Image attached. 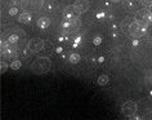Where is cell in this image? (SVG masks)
<instances>
[{"mask_svg": "<svg viewBox=\"0 0 152 120\" xmlns=\"http://www.w3.org/2000/svg\"><path fill=\"white\" fill-rule=\"evenodd\" d=\"M8 42H9L10 44H16V43L18 42V36H17V35H10V36L8 37Z\"/></svg>", "mask_w": 152, "mask_h": 120, "instance_id": "cell-15", "label": "cell"}, {"mask_svg": "<svg viewBox=\"0 0 152 120\" xmlns=\"http://www.w3.org/2000/svg\"><path fill=\"white\" fill-rule=\"evenodd\" d=\"M17 12H18L17 8H10L9 9V14H10V16H14V14H17Z\"/></svg>", "mask_w": 152, "mask_h": 120, "instance_id": "cell-18", "label": "cell"}, {"mask_svg": "<svg viewBox=\"0 0 152 120\" xmlns=\"http://www.w3.org/2000/svg\"><path fill=\"white\" fill-rule=\"evenodd\" d=\"M143 18H144V21H146L147 23H152V13L151 12H147L143 16Z\"/></svg>", "mask_w": 152, "mask_h": 120, "instance_id": "cell-13", "label": "cell"}, {"mask_svg": "<svg viewBox=\"0 0 152 120\" xmlns=\"http://www.w3.org/2000/svg\"><path fill=\"white\" fill-rule=\"evenodd\" d=\"M18 21H20L21 23H23V25H28L30 22H31V14H30L28 12L22 13L20 16V18H18Z\"/></svg>", "mask_w": 152, "mask_h": 120, "instance_id": "cell-8", "label": "cell"}, {"mask_svg": "<svg viewBox=\"0 0 152 120\" xmlns=\"http://www.w3.org/2000/svg\"><path fill=\"white\" fill-rule=\"evenodd\" d=\"M7 70H8V63H7V62H1V65H0V72L5 74Z\"/></svg>", "mask_w": 152, "mask_h": 120, "instance_id": "cell-14", "label": "cell"}, {"mask_svg": "<svg viewBox=\"0 0 152 120\" xmlns=\"http://www.w3.org/2000/svg\"><path fill=\"white\" fill-rule=\"evenodd\" d=\"M27 48L31 53H39L40 50L44 49V40L39 37H34L27 43Z\"/></svg>", "mask_w": 152, "mask_h": 120, "instance_id": "cell-4", "label": "cell"}, {"mask_svg": "<svg viewBox=\"0 0 152 120\" xmlns=\"http://www.w3.org/2000/svg\"><path fill=\"white\" fill-rule=\"evenodd\" d=\"M1 54L4 56L5 58H10V57H13V56H17L16 49H13L10 44L7 48H4V49H1Z\"/></svg>", "mask_w": 152, "mask_h": 120, "instance_id": "cell-7", "label": "cell"}, {"mask_svg": "<svg viewBox=\"0 0 152 120\" xmlns=\"http://www.w3.org/2000/svg\"><path fill=\"white\" fill-rule=\"evenodd\" d=\"M49 25H50V20H49L48 17H41V18H39V21H37V26H39L40 29H47Z\"/></svg>", "mask_w": 152, "mask_h": 120, "instance_id": "cell-9", "label": "cell"}, {"mask_svg": "<svg viewBox=\"0 0 152 120\" xmlns=\"http://www.w3.org/2000/svg\"><path fill=\"white\" fill-rule=\"evenodd\" d=\"M108 81H110V78H108L106 74L101 75V76L98 78V84H99L101 87H104V85H107V84H108Z\"/></svg>", "mask_w": 152, "mask_h": 120, "instance_id": "cell-10", "label": "cell"}, {"mask_svg": "<svg viewBox=\"0 0 152 120\" xmlns=\"http://www.w3.org/2000/svg\"><path fill=\"white\" fill-rule=\"evenodd\" d=\"M77 10H76V8L74 5H70V7H66L63 10V16L66 20H71L72 17H75V16H77Z\"/></svg>", "mask_w": 152, "mask_h": 120, "instance_id": "cell-6", "label": "cell"}, {"mask_svg": "<svg viewBox=\"0 0 152 120\" xmlns=\"http://www.w3.org/2000/svg\"><path fill=\"white\" fill-rule=\"evenodd\" d=\"M140 4L144 5V7H148V8H150V7L152 5V0H140Z\"/></svg>", "mask_w": 152, "mask_h": 120, "instance_id": "cell-16", "label": "cell"}, {"mask_svg": "<svg viewBox=\"0 0 152 120\" xmlns=\"http://www.w3.org/2000/svg\"><path fill=\"white\" fill-rule=\"evenodd\" d=\"M112 1H115V3H119V1H121V0H112Z\"/></svg>", "mask_w": 152, "mask_h": 120, "instance_id": "cell-19", "label": "cell"}, {"mask_svg": "<svg viewBox=\"0 0 152 120\" xmlns=\"http://www.w3.org/2000/svg\"><path fill=\"white\" fill-rule=\"evenodd\" d=\"M137 110H138V106H137V103L133 102V101L124 102L123 106H121V112H123L126 118H133V116L137 114Z\"/></svg>", "mask_w": 152, "mask_h": 120, "instance_id": "cell-3", "label": "cell"}, {"mask_svg": "<svg viewBox=\"0 0 152 120\" xmlns=\"http://www.w3.org/2000/svg\"><path fill=\"white\" fill-rule=\"evenodd\" d=\"M80 59H81V57H80V54H77V53H72L71 56H70V62L71 63H79L80 62Z\"/></svg>", "mask_w": 152, "mask_h": 120, "instance_id": "cell-11", "label": "cell"}, {"mask_svg": "<svg viewBox=\"0 0 152 120\" xmlns=\"http://www.w3.org/2000/svg\"><path fill=\"white\" fill-rule=\"evenodd\" d=\"M74 7L76 8V10H77L79 14H84V13H86L89 10L90 4H89L88 0H76Z\"/></svg>", "mask_w": 152, "mask_h": 120, "instance_id": "cell-5", "label": "cell"}, {"mask_svg": "<svg viewBox=\"0 0 152 120\" xmlns=\"http://www.w3.org/2000/svg\"><path fill=\"white\" fill-rule=\"evenodd\" d=\"M146 30H147V26L143 25L142 22L139 21H133L130 25H129V32L133 37H140L146 34Z\"/></svg>", "mask_w": 152, "mask_h": 120, "instance_id": "cell-2", "label": "cell"}, {"mask_svg": "<svg viewBox=\"0 0 152 120\" xmlns=\"http://www.w3.org/2000/svg\"><path fill=\"white\" fill-rule=\"evenodd\" d=\"M102 43V39L99 36H97V37H94V44H96V45H99V44Z\"/></svg>", "mask_w": 152, "mask_h": 120, "instance_id": "cell-17", "label": "cell"}, {"mask_svg": "<svg viewBox=\"0 0 152 120\" xmlns=\"http://www.w3.org/2000/svg\"><path fill=\"white\" fill-rule=\"evenodd\" d=\"M21 66H22V63H21V61H18V59H16V61H13L10 63V69L12 70H18Z\"/></svg>", "mask_w": 152, "mask_h": 120, "instance_id": "cell-12", "label": "cell"}, {"mask_svg": "<svg viewBox=\"0 0 152 120\" xmlns=\"http://www.w3.org/2000/svg\"><path fill=\"white\" fill-rule=\"evenodd\" d=\"M50 66H52V62L48 57H39L34 61L32 71L37 75H43V74H47L50 70Z\"/></svg>", "mask_w": 152, "mask_h": 120, "instance_id": "cell-1", "label": "cell"}, {"mask_svg": "<svg viewBox=\"0 0 152 120\" xmlns=\"http://www.w3.org/2000/svg\"><path fill=\"white\" fill-rule=\"evenodd\" d=\"M150 12H151V13H152V5H151V7H150Z\"/></svg>", "mask_w": 152, "mask_h": 120, "instance_id": "cell-20", "label": "cell"}]
</instances>
